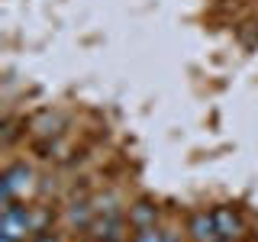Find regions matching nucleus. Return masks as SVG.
I'll return each instance as SVG.
<instances>
[{
	"label": "nucleus",
	"mask_w": 258,
	"mask_h": 242,
	"mask_svg": "<svg viewBox=\"0 0 258 242\" xmlns=\"http://www.w3.org/2000/svg\"><path fill=\"white\" fill-rule=\"evenodd\" d=\"M213 220H216V229H220V239H236V236H239L242 220L232 213V210H226V207L213 210Z\"/></svg>",
	"instance_id": "20e7f679"
},
{
	"label": "nucleus",
	"mask_w": 258,
	"mask_h": 242,
	"mask_svg": "<svg viewBox=\"0 0 258 242\" xmlns=\"http://www.w3.org/2000/svg\"><path fill=\"white\" fill-rule=\"evenodd\" d=\"M45 223V213H32L26 207L16 204H4V220H0V229H4V242H16L26 239L29 232H39Z\"/></svg>",
	"instance_id": "f257e3e1"
},
{
	"label": "nucleus",
	"mask_w": 258,
	"mask_h": 242,
	"mask_svg": "<svg viewBox=\"0 0 258 242\" xmlns=\"http://www.w3.org/2000/svg\"><path fill=\"white\" fill-rule=\"evenodd\" d=\"M32 188V174L29 168L16 165L4 174V204H16V197H26V191Z\"/></svg>",
	"instance_id": "f03ea898"
},
{
	"label": "nucleus",
	"mask_w": 258,
	"mask_h": 242,
	"mask_svg": "<svg viewBox=\"0 0 258 242\" xmlns=\"http://www.w3.org/2000/svg\"><path fill=\"white\" fill-rule=\"evenodd\" d=\"M190 232L197 242H220V229H216L213 213H197L190 220Z\"/></svg>",
	"instance_id": "7ed1b4c3"
},
{
	"label": "nucleus",
	"mask_w": 258,
	"mask_h": 242,
	"mask_svg": "<svg viewBox=\"0 0 258 242\" xmlns=\"http://www.w3.org/2000/svg\"><path fill=\"white\" fill-rule=\"evenodd\" d=\"M165 242H174V236H165Z\"/></svg>",
	"instance_id": "423d86ee"
},
{
	"label": "nucleus",
	"mask_w": 258,
	"mask_h": 242,
	"mask_svg": "<svg viewBox=\"0 0 258 242\" xmlns=\"http://www.w3.org/2000/svg\"><path fill=\"white\" fill-rule=\"evenodd\" d=\"M220 242H232V239H220Z\"/></svg>",
	"instance_id": "0eeeda50"
},
{
	"label": "nucleus",
	"mask_w": 258,
	"mask_h": 242,
	"mask_svg": "<svg viewBox=\"0 0 258 242\" xmlns=\"http://www.w3.org/2000/svg\"><path fill=\"white\" fill-rule=\"evenodd\" d=\"M136 242H165V236L155 232V226H142L139 236H136Z\"/></svg>",
	"instance_id": "39448f33"
}]
</instances>
